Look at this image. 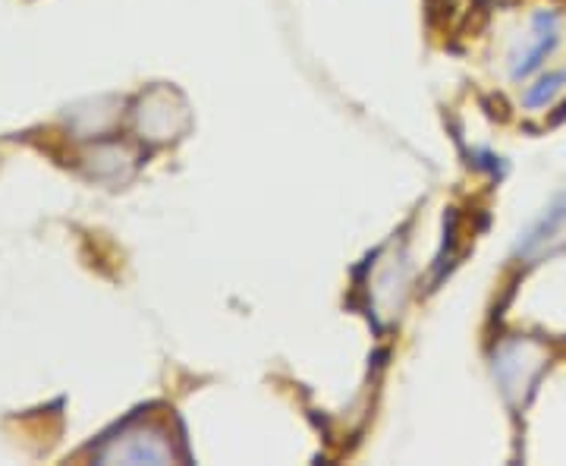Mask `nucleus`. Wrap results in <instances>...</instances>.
<instances>
[{"instance_id": "5", "label": "nucleus", "mask_w": 566, "mask_h": 466, "mask_svg": "<svg viewBox=\"0 0 566 466\" xmlns=\"http://www.w3.org/2000/svg\"><path fill=\"white\" fill-rule=\"evenodd\" d=\"M557 92H560V76H547V80H542L532 92H528L526 104L528 107H542V104L551 102Z\"/></svg>"}, {"instance_id": "1", "label": "nucleus", "mask_w": 566, "mask_h": 466, "mask_svg": "<svg viewBox=\"0 0 566 466\" xmlns=\"http://www.w3.org/2000/svg\"><path fill=\"white\" fill-rule=\"evenodd\" d=\"M180 457L170 428L158 420H129L95 447L98 464H174Z\"/></svg>"}, {"instance_id": "3", "label": "nucleus", "mask_w": 566, "mask_h": 466, "mask_svg": "<svg viewBox=\"0 0 566 466\" xmlns=\"http://www.w3.org/2000/svg\"><path fill=\"white\" fill-rule=\"evenodd\" d=\"M566 246V196L547 208L538 221L532 224L526 230V237L520 240V256L535 262V259H545L551 252L564 249Z\"/></svg>"}, {"instance_id": "4", "label": "nucleus", "mask_w": 566, "mask_h": 466, "mask_svg": "<svg viewBox=\"0 0 566 466\" xmlns=\"http://www.w3.org/2000/svg\"><path fill=\"white\" fill-rule=\"evenodd\" d=\"M554 41H557V17H554V13H535L526 44H523L520 54L513 58V76H516V80L528 76L538 63L545 61L547 51L554 48Z\"/></svg>"}, {"instance_id": "2", "label": "nucleus", "mask_w": 566, "mask_h": 466, "mask_svg": "<svg viewBox=\"0 0 566 466\" xmlns=\"http://www.w3.org/2000/svg\"><path fill=\"white\" fill-rule=\"evenodd\" d=\"M542 365H545V356H542L538 346L528 344V341H510L494 356V375H497L506 397L513 404H520V401H526V394L535 385L538 372H542Z\"/></svg>"}]
</instances>
